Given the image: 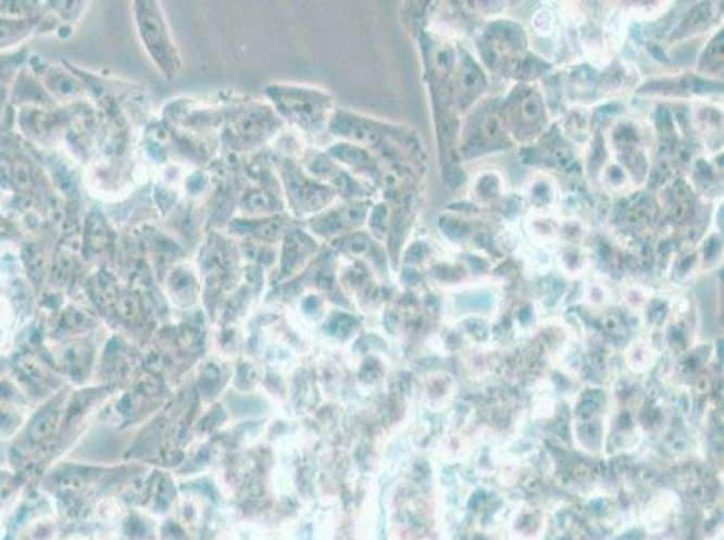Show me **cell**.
Masks as SVG:
<instances>
[{
	"mask_svg": "<svg viewBox=\"0 0 724 540\" xmlns=\"http://www.w3.org/2000/svg\"><path fill=\"white\" fill-rule=\"evenodd\" d=\"M137 10L139 13V29H141L142 42L147 43L148 51L152 54L155 62L166 71H174L177 67L175 62V49L170 43L168 32L164 26L163 18L159 15L152 4H141Z\"/></svg>",
	"mask_w": 724,
	"mask_h": 540,
	"instance_id": "1",
	"label": "cell"
},
{
	"mask_svg": "<svg viewBox=\"0 0 724 540\" xmlns=\"http://www.w3.org/2000/svg\"><path fill=\"white\" fill-rule=\"evenodd\" d=\"M18 24L13 21H0V46L11 42L13 35L18 33Z\"/></svg>",
	"mask_w": 724,
	"mask_h": 540,
	"instance_id": "2",
	"label": "cell"
},
{
	"mask_svg": "<svg viewBox=\"0 0 724 540\" xmlns=\"http://www.w3.org/2000/svg\"><path fill=\"white\" fill-rule=\"evenodd\" d=\"M525 109H526L525 112L526 114H528V116H532V114H534V116H536V114H539V105H537V103H534V100L528 101V103H526L525 105Z\"/></svg>",
	"mask_w": 724,
	"mask_h": 540,
	"instance_id": "3",
	"label": "cell"
}]
</instances>
